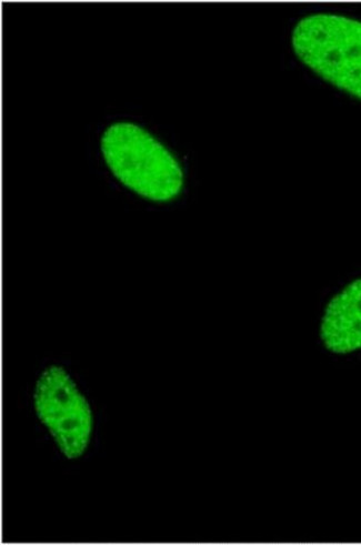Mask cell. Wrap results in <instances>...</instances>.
I'll list each match as a JSON object with an SVG mask.
<instances>
[{"instance_id":"2","label":"cell","mask_w":361,"mask_h":545,"mask_svg":"<svg viewBox=\"0 0 361 545\" xmlns=\"http://www.w3.org/2000/svg\"><path fill=\"white\" fill-rule=\"evenodd\" d=\"M293 46L314 72L361 99V22L332 14L307 16L294 30Z\"/></svg>"},{"instance_id":"3","label":"cell","mask_w":361,"mask_h":545,"mask_svg":"<svg viewBox=\"0 0 361 545\" xmlns=\"http://www.w3.org/2000/svg\"><path fill=\"white\" fill-rule=\"evenodd\" d=\"M35 408L65 456H82L92 436V411L63 368L49 367L39 378Z\"/></svg>"},{"instance_id":"1","label":"cell","mask_w":361,"mask_h":545,"mask_svg":"<svg viewBox=\"0 0 361 545\" xmlns=\"http://www.w3.org/2000/svg\"><path fill=\"white\" fill-rule=\"evenodd\" d=\"M107 165L120 183L159 203L173 200L184 187L176 158L147 131L130 123L110 126L102 139Z\"/></svg>"},{"instance_id":"4","label":"cell","mask_w":361,"mask_h":545,"mask_svg":"<svg viewBox=\"0 0 361 545\" xmlns=\"http://www.w3.org/2000/svg\"><path fill=\"white\" fill-rule=\"evenodd\" d=\"M326 349L346 355L361 349V278L330 300L320 326Z\"/></svg>"}]
</instances>
